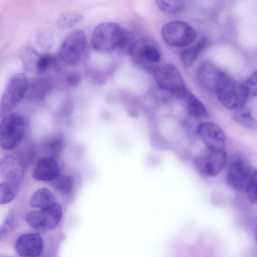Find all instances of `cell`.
Wrapping results in <instances>:
<instances>
[{"label":"cell","instance_id":"obj_1","mask_svg":"<svg viewBox=\"0 0 257 257\" xmlns=\"http://www.w3.org/2000/svg\"><path fill=\"white\" fill-rule=\"evenodd\" d=\"M126 30L114 22L99 24L92 34L91 44L93 49L99 52H116L123 40Z\"/></svg>","mask_w":257,"mask_h":257},{"label":"cell","instance_id":"obj_2","mask_svg":"<svg viewBox=\"0 0 257 257\" xmlns=\"http://www.w3.org/2000/svg\"><path fill=\"white\" fill-rule=\"evenodd\" d=\"M35 150L28 145L15 154L0 159V176L8 181L20 182L34 158Z\"/></svg>","mask_w":257,"mask_h":257},{"label":"cell","instance_id":"obj_3","mask_svg":"<svg viewBox=\"0 0 257 257\" xmlns=\"http://www.w3.org/2000/svg\"><path fill=\"white\" fill-rule=\"evenodd\" d=\"M0 122V146L12 150L24 139L27 130V121L22 115L10 113L1 118Z\"/></svg>","mask_w":257,"mask_h":257},{"label":"cell","instance_id":"obj_4","mask_svg":"<svg viewBox=\"0 0 257 257\" xmlns=\"http://www.w3.org/2000/svg\"><path fill=\"white\" fill-rule=\"evenodd\" d=\"M28 81L23 73L12 75L8 80L0 101V118L11 112L25 96Z\"/></svg>","mask_w":257,"mask_h":257},{"label":"cell","instance_id":"obj_5","mask_svg":"<svg viewBox=\"0 0 257 257\" xmlns=\"http://www.w3.org/2000/svg\"><path fill=\"white\" fill-rule=\"evenodd\" d=\"M152 73L155 82L160 89L178 98L184 97L188 90L180 71L174 65H159Z\"/></svg>","mask_w":257,"mask_h":257},{"label":"cell","instance_id":"obj_6","mask_svg":"<svg viewBox=\"0 0 257 257\" xmlns=\"http://www.w3.org/2000/svg\"><path fill=\"white\" fill-rule=\"evenodd\" d=\"M214 94L224 107L233 110L243 107L248 98L242 82L233 80L226 74L219 82Z\"/></svg>","mask_w":257,"mask_h":257},{"label":"cell","instance_id":"obj_7","mask_svg":"<svg viewBox=\"0 0 257 257\" xmlns=\"http://www.w3.org/2000/svg\"><path fill=\"white\" fill-rule=\"evenodd\" d=\"M129 56L139 67L148 72H153L159 66L161 54L156 44L148 39L136 41Z\"/></svg>","mask_w":257,"mask_h":257},{"label":"cell","instance_id":"obj_8","mask_svg":"<svg viewBox=\"0 0 257 257\" xmlns=\"http://www.w3.org/2000/svg\"><path fill=\"white\" fill-rule=\"evenodd\" d=\"M87 48L85 33L75 30L70 33L63 41L59 50V56L69 64L80 62L84 57Z\"/></svg>","mask_w":257,"mask_h":257},{"label":"cell","instance_id":"obj_9","mask_svg":"<svg viewBox=\"0 0 257 257\" xmlns=\"http://www.w3.org/2000/svg\"><path fill=\"white\" fill-rule=\"evenodd\" d=\"M164 41L176 48L186 47L196 39L197 33L189 24L182 21H173L165 25L161 30Z\"/></svg>","mask_w":257,"mask_h":257},{"label":"cell","instance_id":"obj_10","mask_svg":"<svg viewBox=\"0 0 257 257\" xmlns=\"http://www.w3.org/2000/svg\"><path fill=\"white\" fill-rule=\"evenodd\" d=\"M256 170L242 156L233 155L229 162L226 179L228 183L234 189L245 191L246 186Z\"/></svg>","mask_w":257,"mask_h":257},{"label":"cell","instance_id":"obj_11","mask_svg":"<svg viewBox=\"0 0 257 257\" xmlns=\"http://www.w3.org/2000/svg\"><path fill=\"white\" fill-rule=\"evenodd\" d=\"M62 214L61 207L57 202L48 207L29 212L26 216V220L36 229L48 231L59 224Z\"/></svg>","mask_w":257,"mask_h":257},{"label":"cell","instance_id":"obj_12","mask_svg":"<svg viewBox=\"0 0 257 257\" xmlns=\"http://www.w3.org/2000/svg\"><path fill=\"white\" fill-rule=\"evenodd\" d=\"M227 161V155L224 150L206 148L196 158L195 164L200 174L207 177H213L223 170Z\"/></svg>","mask_w":257,"mask_h":257},{"label":"cell","instance_id":"obj_13","mask_svg":"<svg viewBox=\"0 0 257 257\" xmlns=\"http://www.w3.org/2000/svg\"><path fill=\"white\" fill-rule=\"evenodd\" d=\"M196 133L207 149L224 150L226 139L222 128L213 122L206 121L199 124Z\"/></svg>","mask_w":257,"mask_h":257},{"label":"cell","instance_id":"obj_14","mask_svg":"<svg viewBox=\"0 0 257 257\" xmlns=\"http://www.w3.org/2000/svg\"><path fill=\"white\" fill-rule=\"evenodd\" d=\"M44 245L42 236L35 232L21 235L15 243L16 249L21 257H39L43 251Z\"/></svg>","mask_w":257,"mask_h":257},{"label":"cell","instance_id":"obj_15","mask_svg":"<svg viewBox=\"0 0 257 257\" xmlns=\"http://www.w3.org/2000/svg\"><path fill=\"white\" fill-rule=\"evenodd\" d=\"M225 73L208 61L200 64L197 69V78L201 86L214 93Z\"/></svg>","mask_w":257,"mask_h":257},{"label":"cell","instance_id":"obj_16","mask_svg":"<svg viewBox=\"0 0 257 257\" xmlns=\"http://www.w3.org/2000/svg\"><path fill=\"white\" fill-rule=\"evenodd\" d=\"M60 172L56 159L44 156L38 161L33 170V177L38 181L53 182L60 175Z\"/></svg>","mask_w":257,"mask_h":257},{"label":"cell","instance_id":"obj_17","mask_svg":"<svg viewBox=\"0 0 257 257\" xmlns=\"http://www.w3.org/2000/svg\"><path fill=\"white\" fill-rule=\"evenodd\" d=\"M53 87L50 78L45 76L38 77L28 82L25 96L33 102L43 100Z\"/></svg>","mask_w":257,"mask_h":257},{"label":"cell","instance_id":"obj_18","mask_svg":"<svg viewBox=\"0 0 257 257\" xmlns=\"http://www.w3.org/2000/svg\"><path fill=\"white\" fill-rule=\"evenodd\" d=\"M183 99L188 113L191 116L197 118H206L208 113L203 104L190 91L187 90Z\"/></svg>","mask_w":257,"mask_h":257},{"label":"cell","instance_id":"obj_19","mask_svg":"<svg viewBox=\"0 0 257 257\" xmlns=\"http://www.w3.org/2000/svg\"><path fill=\"white\" fill-rule=\"evenodd\" d=\"M56 203L57 202L53 194L46 188L36 190L30 199L31 206L39 209L48 207Z\"/></svg>","mask_w":257,"mask_h":257},{"label":"cell","instance_id":"obj_20","mask_svg":"<svg viewBox=\"0 0 257 257\" xmlns=\"http://www.w3.org/2000/svg\"><path fill=\"white\" fill-rule=\"evenodd\" d=\"M207 45L206 38L201 39L193 46L183 50L180 54L182 63L187 67L191 66Z\"/></svg>","mask_w":257,"mask_h":257},{"label":"cell","instance_id":"obj_21","mask_svg":"<svg viewBox=\"0 0 257 257\" xmlns=\"http://www.w3.org/2000/svg\"><path fill=\"white\" fill-rule=\"evenodd\" d=\"M232 118L236 123L244 127L253 130L256 127V121L251 113L244 106L234 110Z\"/></svg>","mask_w":257,"mask_h":257},{"label":"cell","instance_id":"obj_22","mask_svg":"<svg viewBox=\"0 0 257 257\" xmlns=\"http://www.w3.org/2000/svg\"><path fill=\"white\" fill-rule=\"evenodd\" d=\"M19 182L7 181L0 183V204L11 202L16 197Z\"/></svg>","mask_w":257,"mask_h":257},{"label":"cell","instance_id":"obj_23","mask_svg":"<svg viewBox=\"0 0 257 257\" xmlns=\"http://www.w3.org/2000/svg\"><path fill=\"white\" fill-rule=\"evenodd\" d=\"M63 147V141L61 137L55 136L51 138L45 142L43 146L44 151L47 154L45 156L56 159L61 151Z\"/></svg>","mask_w":257,"mask_h":257},{"label":"cell","instance_id":"obj_24","mask_svg":"<svg viewBox=\"0 0 257 257\" xmlns=\"http://www.w3.org/2000/svg\"><path fill=\"white\" fill-rule=\"evenodd\" d=\"M158 8L164 13L176 14L184 10L185 7V2L183 1H157Z\"/></svg>","mask_w":257,"mask_h":257},{"label":"cell","instance_id":"obj_25","mask_svg":"<svg viewBox=\"0 0 257 257\" xmlns=\"http://www.w3.org/2000/svg\"><path fill=\"white\" fill-rule=\"evenodd\" d=\"M82 19V16L78 13H65L58 18L57 24L61 29H69L79 24Z\"/></svg>","mask_w":257,"mask_h":257},{"label":"cell","instance_id":"obj_26","mask_svg":"<svg viewBox=\"0 0 257 257\" xmlns=\"http://www.w3.org/2000/svg\"><path fill=\"white\" fill-rule=\"evenodd\" d=\"M53 182L54 187L62 194H69L73 190V179L70 176L66 175H59Z\"/></svg>","mask_w":257,"mask_h":257},{"label":"cell","instance_id":"obj_27","mask_svg":"<svg viewBox=\"0 0 257 257\" xmlns=\"http://www.w3.org/2000/svg\"><path fill=\"white\" fill-rule=\"evenodd\" d=\"M56 60L55 57L49 54L39 56L36 63V69L38 72L43 73L54 64Z\"/></svg>","mask_w":257,"mask_h":257},{"label":"cell","instance_id":"obj_28","mask_svg":"<svg viewBox=\"0 0 257 257\" xmlns=\"http://www.w3.org/2000/svg\"><path fill=\"white\" fill-rule=\"evenodd\" d=\"M246 196L252 203L256 202V171L253 172L245 189Z\"/></svg>","mask_w":257,"mask_h":257},{"label":"cell","instance_id":"obj_29","mask_svg":"<svg viewBox=\"0 0 257 257\" xmlns=\"http://www.w3.org/2000/svg\"><path fill=\"white\" fill-rule=\"evenodd\" d=\"M248 98L256 95V72L254 71L249 77L242 82Z\"/></svg>","mask_w":257,"mask_h":257},{"label":"cell","instance_id":"obj_30","mask_svg":"<svg viewBox=\"0 0 257 257\" xmlns=\"http://www.w3.org/2000/svg\"><path fill=\"white\" fill-rule=\"evenodd\" d=\"M39 57L38 54L31 48L27 49L23 56V61L26 68L29 70L35 67L36 69V65Z\"/></svg>","mask_w":257,"mask_h":257},{"label":"cell","instance_id":"obj_31","mask_svg":"<svg viewBox=\"0 0 257 257\" xmlns=\"http://www.w3.org/2000/svg\"><path fill=\"white\" fill-rule=\"evenodd\" d=\"M80 81V77L77 74H70L66 78L67 84L70 86L78 85Z\"/></svg>","mask_w":257,"mask_h":257},{"label":"cell","instance_id":"obj_32","mask_svg":"<svg viewBox=\"0 0 257 257\" xmlns=\"http://www.w3.org/2000/svg\"><path fill=\"white\" fill-rule=\"evenodd\" d=\"M14 218V211L12 210L8 214V216H7L4 222L5 224L9 226L12 227L15 223Z\"/></svg>","mask_w":257,"mask_h":257},{"label":"cell","instance_id":"obj_33","mask_svg":"<svg viewBox=\"0 0 257 257\" xmlns=\"http://www.w3.org/2000/svg\"><path fill=\"white\" fill-rule=\"evenodd\" d=\"M8 232V228L6 226H2L0 228V239L5 237Z\"/></svg>","mask_w":257,"mask_h":257}]
</instances>
